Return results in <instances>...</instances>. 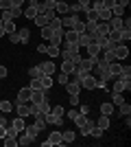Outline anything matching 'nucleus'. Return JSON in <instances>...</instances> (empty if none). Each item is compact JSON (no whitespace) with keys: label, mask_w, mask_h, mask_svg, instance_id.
Wrapping results in <instances>:
<instances>
[{"label":"nucleus","mask_w":131,"mask_h":147,"mask_svg":"<svg viewBox=\"0 0 131 147\" xmlns=\"http://www.w3.org/2000/svg\"><path fill=\"white\" fill-rule=\"evenodd\" d=\"M46 123L48 125H63V117H55V114H46Z\"/></svg>","instance_id":"obj_24"},{"label":"nucleus","mask_w":131,"mask_h":147,"mask_svg":"<svg viewBox=\"0 0 131 147\" xmlns=\"http://www.w3.org/2000/svg\"><path fill=\"white\" fill-rule=\"evenodd\" d=\"M103 132H105L103 127H98L96 123H92V127H90V134H87V136H94V138H100V136H103Z\"/></svg>","instance_id":"obj_31"},{"label":"nucleus","mask_w":131,"mask_h":147,"mask_svg":"<svg viewBox=\"0 0 131 147\" xmlns=\"http://www.w3.org/2000/svg\"><path fill=\"white\" fill-rule=\"evenodd\" d=\"M76 2L83 7V11H85V9H90V5H92V0H76Z\"/></svg>","instance_id":"obj_57"},{"label":"nucleus","mask_w":131,"mask_h":147,"mask_svg":"<svg viewBox=\"0 0 131 147\" xmlns=\"http://www.w3.org/2000/svg\"><path fill=\"white\" fill-rule=\"evenodd\" d=\"M79 114H81V112H79V108H72V110H68L66 114H63V117H68L70 121H74V119L79 117Z\"/></svg>","instance_id":"obj_48"},{"label":"nucleus","mask_w":131,"mask_h":147,"mask_svg":"<svg viewBox=\"0 0 131 147\" xmlns=\"http://www.w3.org/2000/svg\"><path fill=\"white\" fill-rule=\"evenodd\" d=\"M13 110H15V114L18 117H31V103H22V101H15L13 103Z\"/></svg>","instance_id":"obj_4"},{"label":"nucleus","mask_w":131,"mask_h":147,"mask_svg":"<svg viewBox=\"0 0 131 147\" xmlns=\"http://www.w3.org/2000/svg\"><path fill=\"white\" fill-rule=\"evenodd\" d=\"M5 136H7V127H5V125H0V141H2Z\"/></svg>","instance_id":"obj_59"},{"label":"nucleus","mask_w":131,"mask_h":147,"mask_svg":"<svg viewBox=\"0 0 131 147\" xmlns=\"http://www.w3.org/2000/svg\"><path fill=\"white\" fill-rule=\"evenodd\" d=\"M76 108H79V112H81V114H85V117H90V112H92V108H90L87 103H79Z\"/></svg>","instance_id":"obj_51"},{"label":"nucleus","mask_w":131,"mask_h":147,"mask_svg":"<svg viewBox=\"0 0 131 147\" xmlns=\"http://www.w3.org/2000/svg\"><path fill=\"white\" fill-rule=\"evenodd\" d=\"M53 18H55V11H42V13H37V16L33 18V22L37 26H46Z\"/></svg>","instance_id":"obj_3"},{"label":"nucleus","mask_w":131,"mask_h":147,"mask_svg":"<svg viewBox=\"0 0 131 147\" xmlns=\"http://www.w3.org/2000/svg\"><path fill=\"white\" fill-rule=\"evenodd\" d=\"M2 141H5V147H18V138H13V136H5Z\"/></svg>","instance_id":"obj_45"},{"label":"nucleus","mask_w":131,"mask_h":147,"mask_svg":"<svg viewBox=\"0 0 131 147\" xmlns=\"http://www.w3.org/2000/svg\"><path fill=\"white\" fill-rule=\"evenodd\" d=\"M59 70H61V73H68V75H74L76 73V64H74V61H70V59H63V64H61Z\"/></svg>","instance_id":"obj_14"},{"label":"nucleus","mask_w":131,"mask_h":147,"mask_svg":"<svg viewBox=\"0 0 131 147\" xmlns=\"http://www.w3.org/2000/svg\"><path fill=\"white\" fill-rule=\"evenodd\" d=\"M68 79H70L68 73H59V75H57V84H61V86H66V84H68Z\"/></svg>","instance_id":"obj_47"},{"label":"nucleus","mask_w":131,"mask_h":147,"mask_svg":"<svg viewBox=\"0 0 131 147\" xmlns=\"http://www.w3.org/2000/svg\"><path fill=\"white\" fill-rule=\"evenodd\" d=\"M5 77H7V66L0 64V79H5Z\"/></svg>","instance_id":"obj_58"},{"label":"nucleus","mask_w":131,"mask_h":147,"mask_svg":"<svg viewBox=\"0 0 131 147\" xmlns=\"http://www.w3.org/2000/svg\"><path fill=\"white\" fill-rule=\"evenodd\" d=\"M48 26H50L53 31H55V29H61V18H53V20L48 22Z\"/></svg>","instance_id":"obj_52"},{"label":"nucleus","mask_w":131,"mask_h":147,"mask_svg":"<svg viewBox=\"0 0 131 147\" xmlns=\"http://www.w3.org/2000/svg\"><path fill=\"white\" fill-rule=\"evenodd\" d=\"M90 42H92V40H90V33H79V37H76V44H79L81 49H85Z\"/></svg>","instance_id":"obj_26"},{"label":"nucleus","mask_w":131,"mask_h":147,"mask_svg":"<svg viewBox=\"0 0 131 147\" xmlns=\"http://www.w3.org/2000/svg\"><path fill=\"white\" fill-rule=\"evenodd\" d=\"M72 31H74V33H85V20H81L79 16H76L74 24H72Z\"/></svg>","instance_id":"obj_23"},{"label":"nucleus","mask_w":131,"mask_h":147,"mask_svg":"<svg viewBox=\"0 0 131 147\" xmlns=\"http://www.w3.org/2000/svg\"><path fill=\"white\" fill-rule=\"evenodd\" d=\"M18 33H20V42H22V44H29V40H31V31L24 26V29H18Z\"/></svg>","instance_id":"obj_29"},{"label":"nucleus","mask_w":131,"mask_h":147,"mask_svg":"<svg viewBox=\"0 0 131 147\" xmlns=\"http://www.w3.org/2000/svg\"><path fill=\"white\" fill-rule=\"evenodd\" d=\"M39 81H42L44 90H50V88H53V84H55V81H53V77H50V75H42V77H39Z\"/></svg>","instance_id":"obj_28"},{"label":"nucleus","mask_w":131,"mask_h":147,"mask_svg":"<svg viewBox=\"0 0 131 147\" xmlns=\"http://www.w3.org/2000/svg\"><path fill=\"white\" fill-rule=\"evenodd\" d=\"M55 145H63V138H61V132H59V129L50 132L48 138L42 141V147H55Z\"/></svg>","instance_id":"obj_1"},{"label":"nucleus","mask_w":131,"mask_h":147,"mask_svg":"<svg viewBox=\"0 0 131 147\" xmlns=\"http://www.w3.org/2000/svg\"><path fill=\"white\" fill-rule=\"evenodd\" d=\"M29 88H31V90H44V86H42V81H39V79H31ZM46 92H48V90H46Z\"/></svg>","instance_id":"obj_46"},{"label":"nucleus","mask_w":131,"mask_h":147,"mask_svg":"<svg viewBox=\"0 0 131 147\" xmlns=\"http://www.w3.org/2000/svg\"><path fill=\"white\" fill-rule=\"evenodd\" d=\"M98 20H112V9H98Z\"/></svg>","instance_id":"obj_41"},{"label":"nucleus","mask_w":131,"mask_h":147,"mask_svg":"<svg viewBox=\"0 0 131 147\" xmlns=\"http://www.w3.org/2000/svg\"><path fill=\"white\" fill-rule=\"evenodd\" d=\"M24 132H26V134H29V136H31V138H37V136H39V132H42V129H39L37 125L33 123V125H26V127H24Z\"/></svg>","instance_id":"obj_25"},{"label":"nucleus","mask_w":131,"mask_h":147,"mask_svg":"<svg viewBox=\"0 0 131 147\" xmlns=\"http://www.w3.org/2000/svg\"><path fill=\"white\" fill-rule=\"evenodd\" d=\"M11 5L13 7H22V5H24V0H11Z\"/></svg>","instance_id":"obj_61"},{"label":"nucleus","mask_w":131,"mask_h":147,"mask_svg":"<svg viewBox=\"0 0 131 147\" xmlns=\"http://www.w3.org/2000/svg\"><path fill=\"white\" fill-rule=\"evenodd\" d=\"M48 114H55V117H63L66 110H63V105H50V112Z\"/></svg>","instance_id":"obj_37"},{"label":"nucleus","mask_w":131,"mask_h":147,"mask_svg":"<svg viewBox=\"0 0 131 147\" xmlns=\"http://www.w3.org/2000/svg\"><path fill=\"white\" fill-rule=\"evenodd\" d=\"M44 99H48V92H46V90H33L29 103H39V101H44Z\"/></svg>","instance_id":"obj_11"},{"label":"nucleus","mask_w":131,"mask_h":147,"mask_svg":"<svg viewBox=\"0 0 131 147\" xmlns=\"http://www.w3.org/2000/svg\"><path fill=\"white\" fill-rule=\"evenodd\" d=\"M96 31V20H85V33H94Z\"/></svg>","instance_id":"obj_44"},{"label":"nucleus","mask_w":131,"mask_h":147,"mask_svg":"<svg viewBox=\"0 0 131 147\" xmlns=\"http://www.w3.org/2000/svg\"><path fill=\"white\" fill-rule=\"evenodd\" d=\"M42 68H39V66H31V68H29V77H31V79H39V77H42Z\"/></svg>","instance_id":"obj_33"},{"label":"nucleus","mask_w":131,"mask_h":147,"mask_svg":"<svg viewBox=\"0 0 131 147\" xmlns=\"http://www.w3.org/2000/svg\"><path fill=\"white\" fill-rule=\"evenodd\" d=\"M11 16H13V20L20 18L22 16V7H11Z\"/></svg>","instance_id":"obj_54"},{"label":"nucleus","mask_w":131,"mask_h":147,"mask_svg":"<svg viewBox=\"0 0 131 147\" xmlns=\"http://www.w3.org/2000/svg\"><path fill=\"white\" fill-rule=\"evenodd\" d=\"M114 112H116V108H114L112 101H105V103H100V114H105V117L112 119V117H114Z\"/></svg>","instance_id":"obj_13"},{"label":"nucleus","mask_w":131,"mask_h":147,"mask_svg":"<svg viewBox=\"0 0 131 147\" xmlns=\"http://www.w3.org/2000/svg\"><path fill=\"white\" fill-rule=\"evenodd\" d=\"M109 26H112V31H120L122 29V18H112L109 20Z\"/></svg>","instance_id":"obj_38"},{"label":"nucleus","mask_w":131,"mask_h":147,"mask_svg":"<svg viewBox=\"0 0 131 147\" xmlns=\"http://www.w3.org/2000/svg\"><path fill=\"white\" fill-rule=\"evenodd\" d=\"M61 138H63V143H74L76 141L74 129H66V132H61Z\"/></svg>","instance_id":"obj_27"},{"label":"nucleus","mask_w":131,"mask_h":147,"mask_svg":"<svg viewBox=\"0 0 131 147\" xmlns=\"http://www.w3.org/2000/svg\"><path fill=\"white\" fill-rule=\"evenodd\" d=\"M112 53H114L116 59H127V57H129V46H127V44H116Z\"/></svg>","instance_id":"obj_7"},{"label":"nucleus","mask_w":131,"mask_h":147,"mask_svg":"<svg viewBox=\"0 0 131 147\" xmlns=\"http://www.w3.org/2000/svg\"><path fill=\"white\" fill-rule=\"evenodd\" d=\"M37 13H39V9H37V7L29 5V7H26V9H24V11H22V16H24V18H29V20H33V18H35V16H37Z\"/></svg>","instance_id":"obj_21"},{"label":"nucleus","mask_w":131,"mask_h":147,"mask_svg":"<svg viewBox=\"0 0 131 147\" xmlns=\"http://www.w3.org/2000/svg\"><path fill=\"white\" fill-rule=\"evenodd\" d=\"M2 26H5V33L7 35H11V33H15V22H13V20H7V22H2Z\"/></svg>","instance_id":"obj_32"},{"label":"nucleus","mask_w":131,"mask_h":147,"mask_svg":"<svg viewBox=\"0 0 131 147\" xmlns=\"http://www.w3.org/2000/svg\"><path fill=\"white\" fill-rule=\"evenodd\" d=\"M76 16H72V13H66L61 18V29H72V24H74Z\"/></svg>","instance_id":"obj_18"},{"label":"nucleus","mask_w":131,"mask_h":147,"mask_svg":"<svg viewBox=\"0 0 131 147\" xmlns=\"http://www.w3.org/2000/svg\"><path fill=\"white\" fill-rule=\"evenodd\" d=\"M39 68H42V73H44V75H50V77L57 73V66H55V61H53V59L42 61V64H39Z\"/></svg>","instance_id":"obj_8"},{"label":"nucleus","mask_w":131,"mask_h":147,"mask_svg":"<svg viewBox=\"0 0 131 147\" xmlns=\"http://www.w3.org/2000/svg\"><path fill=\"white\" fill-rule=\"evenodd\" d=\"M112 103H114V105L125 103V97H122V92H112Z\"/></svg>","instance_id":"obj_39"},{"label":"nucleus","mask_w":131,"mask_h":147,"mask_svg":"<svg viewBox=\"0 0 131 147\" xmlns=\"http://www.w3.org/2000/svg\"><path fill=\"white\" fill-rule=\"evenodd\" d=\"M55 11H57V13H61V16H66V13H70V5H68V2H61V0H57Z\"/></svg>","instance_id":"obj_22"},{"label":"nucleus","mask_w":131,"mask_h":147,"mask_svg":"<svg viewBox=\"0 0 131 147\" xmlns=\"http://www.w3.org/2000/svg\"><path fill=\"white\" fill-rule=\"evenodd\" d=\"M18 136H20V138H18V145H31V143L35 141V138H31V136L26 134V132H20Z\"/></svg>","instance_id":"obj_30"},{"label":"nucleus","mask_w":131,"mask_h":147,"mask_svg":"<svg viewBox=\"0 0 131 147\" xmlns=\"http://www.w3.org/2000/svg\"><path fill=\"white\" fill-rule=\"evenodd\" d=\"M46 46L48 44H37V53H46Z\"/></svg>","instance_id":"obj_60"},{"label":"nucleus","mask_w":131,"mask_h":147,"mask_svg":"<svg viewBox=\"0 0 131 147\" xmlns=\"http://www.w3.org/2000/svg\"><path fill=\"white\" fill-rule=\"evenodd\" d=\"M79 81H81V88H85V90H96V75H83Z\"/></svg>","instance_id":"obj_5"},{"label":"nucleus","mask_w":131,"mask_h":147,"mask_svg":"<svg viewBox=\"0 0 131 147\" xmlns=\"http://www.w3.org/2000/svg\"><path fill=\"white\" fill-rule=\"evenodd\" d=\"M118 114H120V117H127V114H131V105L127 103V101H125V103H120V110H118Z\"/></svg>","instance_id":"obj_42"},{"label":"nucleus","mask_w":131,"mask_h":147,"mask_svg":"<svg viewBox=\"0 0 131 147\" xmlns=\"http://www.w3.org/2000/svg\"><path fill=\"white\" fill-rule=\"evenodd\" d=\"M0 110L5 112V114H9V112L13 110V103L11 101H0Z\"/></svg>","instance_id":"obj_43"},{"label":"nucleus","mask_w":131,"mask_h":147,"mask_svg":"<svg viewBox=\"0 0 131 147\" xmlns=\"http://www.w3.org/2000/svg\"><path fill=\"white\" fill-rule=\"evenodd\" d=\"M81 11H83V7L79 5V2H72V5H70V13H72V16H79Z\"/></svg>","instance_id":"obj_49"},{"label":"nucleus","mask_w":131,"mask_h":147,"mask_svg":"<svg viewBox=\"0 0 131 147\" xmlns=\"http://www.w3.org/2000/svg\"><path fill=\"white\" fill-rule=\"evenodd\" d=\"M85 53H87V57H98V55H100L98 44H96V42H90V44L85 46Z\"/></svg>","instance_id":"obj_16"},{"label":"nucleus","mask_w":131,"mask_h":147,"mask_svg":"<svg viewBox=\"0 0 131 147\" xmlns=\"http://www.w3.org/2000/svg\"><path fill=\"white\" fill-rule=\"evenodd\" d=\"M116 7V0H103V9H112Z\"/></svg>","instance_id":"obj_56"},{"label":"nucleus","mask_w":131,"mask_h":147,"mask_svg":"<svg viewBox=\"0 0 131 147\" xmlns=\"http://www.w3.org/2000/svg\"><path fill=\"white\" fill-rule=\"evenodd\" d=\"M48 44H55V46H61V44H63V29H55V31H53V35H50Z\"/></svg>","instance_id":"obj_9"},{"label":"nucleus","mask_w":131,"mask_h":147,"mask_svg":"<svg viewBox=\"0 0 131 147\" xmlns=\"http://www.w3.org/2000/svg\"><path fill=\"white\" fill-rule=\"evenodd\" d=\"M107 70H109V77H112V79H118V77H120V73H122V66H120L118 61H112Z\"/></svg>","instance_id":"obj_12"},{"label":"nucleus","mask_w":131,"mask_h":147,"mask_svg":"<svg viewBox=\"0 0 131 147\" xmlns=\"http://www.w3.org/2000/svg\"><path fill=\"white\" fill-rule=\"evenodd\" d=\"M94 64H96L94 57H81V61L76 64V68H79V70H85V73H92V70H94Z\"/></svg>","instance_id":"obj_6"},{"label":"nucleus","mask_w":131,"mask_h":147,"mask_svg":"<svg viewBox=\"0 0 131 147\" xmlns=\"http://www.w3.org/2000/svg\"><path fill=\"white\" fill-rule=\"evenodd\" d=\"M46 55H48L50 59H55V57L61 55V49H59V46H55V44H48V46H46Z\"/></svg>","instance_id":"obj_19"},{"label":"nucleus","mask_w":131,"mask_h":147,"mask_svg":"<svg viewBox=\"0 0 131 147\" xmlns=\"http://www.w3.org/2000/svg\"><path fill=\"white\" fill-rule=\"evenodd\" d=\"M24 2H31V0H24Z\"/></svg>","instance_id":"obj_63"},{"label":"nucleus","mask_w":131,"mask_h":147,"mask_svg":"<svg viewBox=\"0 0 131 147\" xmlns=\"http://www.w3.org/2000/svg\"><path fill=\"white\" fill-rule=\"evenodd\" d=\"M94 123H96V125H98V127L107 129V127H109V117H105V114H100V117L96 119V121H94Z\"/></svg>","instance_id":"obj_34"},{"label":"nucleus","mask_w":131,"mask_h":147,"mask_svg":"<svg viewBox=\"0 0 131 147\" xmlns=\"http://www.w3.org/2000/svg\"><path fill=\"white\" fill-rule=\"evenodd\" d=\"M125 7H120V5H116V7H112V18H122L125 16Z\"/></svg>","instance_id":"obj_35"},{"label":"nucleus","mask_w":131,"mask_h":147,"mask_svg":"<svg viewBox=\"0 0 131 147\" xmlns=\"http://www.w3.org/2000/svg\"><path fill=\"white\" fill-rule=\"evenodd\" d=\"M39 31H42V40H46V42H48V40H50V35H53V29H50V26L46 24V26H39Z\"/></svg>","instance_id":"obj_40"},{"label":"nucleus","mask_w":131,"mask_h":147,"mask_svg":"<svg viewBox=\"0 0 131 147\" xmlns=\"http://www.w3.org/2000/svg\"><path fill=\"white\" fill-rule=\"evenodd\" d=\"M81 103V97L79 94H70V99H68V105H72V108H76V105Z\"/></svg>","instance_id":"obj_50"},{"label":"nucleus","mask_w":131,"mask_h":147,"mask_svg":"<svg viewBox=\"0 0 131 147\" xmlns=\"http://www.w3.org/2000/svg\"><path fill=\"white\" fill-rule=\"evenodd\" d=\"M11 0H0V11H7V9H11Z\"/></svg>","instance_id":"obj_53"},{"label":"nucleus","mask_w":131,"mask_h":147,"mask_svg":"<svg viewBox=\"0 0 131 147\" xmlns=\"http://www.w3.org/2000/svg\"><path fill=\"white\" fill-rule=\"evenodd\" d=\"M9 40H11V44H20V33L15 31V33H11L9 35Z\"/></svg>","instance_id":"obj_55"},{"label":"nucleus","mask_w":131,"mask_h":147,"mask_svg":"<svg viewBox=\"0 0 131 147\" xmlns=\"http://www.w3.org/2000/svg\"><path fill=\"white\" fill-rule=\"evenodd\" d=\"M109 31H112L109 20H98V22H96V31H94V33H98V35H107Z\"/></svg>","instance_id":"obj_10"},{"label":"nucleus","mask_w":131,"mask_h":147,"mask_svg":"<svg viewBox=\"0 0 131 147\" xmlns=\"http://www.w3.org/2000/svg\"><path fill=\"white\" fill-rule=\"evenodd\" d=\"M7 33H5V26H2V22H0V37H5Z\"/></svg>","instance_id":"obj_62"},{"label":"nucleus","mask_w":131,"mask_h":147,"mask_svg":"<svg viewBox=\"0 0 131 147\" xmlns=\"http://www.w3.org/2000/svg\"><path fill=\"white\" fill-rule=\"evenodd\" d=\"M31 88H20V92H18V101H22V103H29L31 101Z\"/></svg>","instance_id":"obj_17"},{"label":"nucleus","mask_w":131,"mask_h":147,"mask_svg":"<svg viewBox=\"0 0 131 147\" xmlns=\"http://www.w3.org/2000/svg\"><path fill=\"white\" fill-rule=\"evenodd\" d=\"M11 125L18 129V132H24V127H26V119H24V117H15V119L11 121Z\"/></svg>","instance_id":"obj_20"},{"label":"nucleus","mask_w":131,"mask_h":147,"mask_svg":"<svg viewBox=\"0 0 131 147\" xmlns=\"http://www.w3.org/2000/svg\"><path fill=\"white\" fill-rule=\"evenodd\" d=\"M112 92H125V90H131V79H114V84L109 86Z\"/></svg>","instance_id":"obj_2"},{"label":"nucleus","mask_w":131,"mask_h":147,"mask_svg":"<svg viewBox=\"0 0 131 147\" xmlns=\"http://www.w3.org/2000/svg\"><path fill=\"white\" fill-rule=\"evenodd\" d=\"M76 37H79V33H74L72 29H63V42L76 44Z\"/></svg>","instance_id":"obj_15"},{"label":"nucleus","mask_w":131,"mask_h":147,"mask_svg":"<svg viewBox=\"0 0 131 147\" xmlns=\"http://www.w3.org/2000/svg\"><path fill=\"white\" fill-rule=\"evenodd\" d=\"M37 110L42 112V114H48V112H50V103H48V99L39 101V103H37Z\"/></svg>","instance_id":"obj_36"}]
</instances>
